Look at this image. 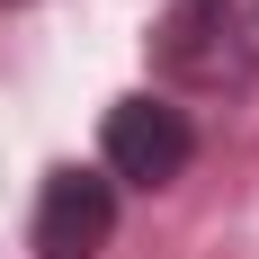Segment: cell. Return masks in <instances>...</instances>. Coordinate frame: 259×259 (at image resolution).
<instances>
[{"label":"cell","instance_id":"6da1fadb","mask_svg":"<svg viewBox=\"0 0 259 259\" xmlns=\"http://www.w3.org/2000/svg\"><path fill=\"white\" fill-rule=\"evenodd\" d=\"M152 72L197 99H241L259 80V0H170L152 18Z\"/></svg>","mask_w":259,"mask_h":259},{"label":"cell","instance_id":"7a4b0ae2","mask_svg":"<svg viewBox=\"0 0 259 259\" xmlns=\"http://www.w3.org/2000/svg\"><path fill=\"white\" fill-rule=\"evenodd\" d=\"M99 161H107V188H170L197 161V125L161 90H125L99 125Z\"/></svg>","mask_w":259,"mask_h":259},{"label":"cell","instance_id":"3957f363","mask_svg":"<svg viewBox=\"0 0 259 259\" xmlns=\"http://www.w3.org/2000/svg\"><path fill=\"white\" fill-rule=\"evenodd\" d=\"M27 241H36V259H99L107 241H116V188H107V170L54 161L45 188H36Z\"/></svg>","mask_w":259,"mask_h":259}]
</instances>
